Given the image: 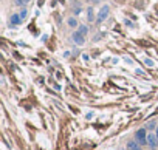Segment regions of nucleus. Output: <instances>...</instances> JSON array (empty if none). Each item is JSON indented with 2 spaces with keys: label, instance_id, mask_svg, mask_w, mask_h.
Here are the masks:
<instances>
[{
  "label": "nucleus",
  "instance_id": "nucleus-1",
  "mask_svg": "<svg viewBox=\"0 0 158 150\" xmlns=\"http://www.w3.org/2000/svg\"><path fill=\"white\" fill-rule=\"evenodd\" d=\"M87 27H79L76 31H75V34H73V40H75V43H78V45H84L85 43V36H87Z\"/></svg>",
  "mask_w": 158,
  "mask_h": 150
},
{
  "label": "nucleus",
  "instance_id": "nucleus-2",
  "mask_svg": "<svg viewBox=\"0 0 158 150\" xmlns=\"http://www.w3.org/2000/svg\"><path fill=\"white\" fill-rule=\"evenodd\" d=\"M135 139H137L141 145H146L147 144V130L146 129H140L137 132V135H135Z\"/></svg>",
  "mask_w": 158,
  "mask_h": 150
},
{
  "label": "nucleus",
  "instance_id": "nucleus-3",
  "mask_svg": "<svg viewBox=\"0 0 158 150\" xmlns=\"http://www.w3.org/2000/svg\"><path fill=\"white\" fill-rule=\"evenodd\" d=\"M147 145H149L152 150H156V147H158L156 133H147Z\"/></svg>",
  "mask_w": 158,
  "mask_h": 150
},
{
  "label": "nucleus",
  "instance_id": "nucleus-4",
  "mask_svg": "<svg viewBox=\"0 0 158 150\" xmlns=\"http://www.w3.org/2000/svg\"><path fill=\"white\" fill-rule=\"evenodd\" d=\"M108 13H110V8L107 6V5H104L102 8H101V11H99V14H98V22H104L107 17H108Z\"/></svg>",
  "mask_w": 158,
  "mask_h": 150
},
{
  "label": "nucleus",
  "instance_id": "nucleus-5",
  "mask_svg": "<svg viewBox=\"0 0 158 150\" xmlns=\"http://www.w3.org/2000/svg\"><path fill=\"white\" fill-rule=\"evenodd\" d=\"M127 148H129V150H143V148H141V144H140L137 139H130V141L127 142Z\"/></svg>",
  "mask_w": 158,
  "mask_h": 150
},
{
  "label": "nucleus",
  "instance_id": "nucleus-6",
  "mask_svg": "<svg viewBox=\"0 0 158 150\" xmlns=\"http://www.w3.org/2000/svg\"><path fill=\"white\" fill-rule=\"evenodd\" d=\"M20 22H22L20 14H13V16L9 17V23H11V25H14V27H16V25H19Z\"/></svg>",
  "mask_w": 158,
  "mask_h": 150
},
{
  "label": "nucleus",
  "instance_id": "nucleus-7",
  "mask_svg": "<svg viewBox=\"0 0 158 150\" xmlns=\"http://www.w3.org/2000/svg\"><path fill=\"white\" fill-rule=\"evenodd\" d=\"M30 0H14V5L16 6H25Z\"/></svg>",
  "mask_w": 158,
  "mask_h": 150
},
{
  "label": "nucleus",
  "instance_id": "nucleus-8",
  "mask_svg": "<svg viewBox=\"0 0 158 150\" xmlns=\"http://www.w3.org/2000/svg\"><path fill=\"white\" fill-rule=\"evenodd\" d=\"M67 23H68V27H78V22H76V19H73V17H70L68 20H67Z\"/></svg>",
  "mask_w": 158,
  "mask_h": 150
},
{
  "label": "nucleus",
  "instance_id": "nucleus-9",
  "mask_svg": "<svg viewBox=\"0 0 158 150\" xmlns=\"http://www.w3.org/2000/svg\"><path fill=\"white\" fill-rule=\"evenodd\" d=\"M158 126H156V124H155V121H150L149 124H147V129L149 130H153V129H156Z\"/></svg>",
  "mask_w": 158,
  "mask_h": 150
},
{
  "label": "nucleus",
  "instance_id": "nucleus-10",
  "mask_svg": "<svg viewBox=\"0 0 158 150\" xmlns=\"http://www.w3.org/2000/svg\"><path fill=\"white\" fill-rule=\"evenodd\" d=\"M19 14H20L22 20H25V19H27V16H28V11H27V9H22V11H20Z\"/></svg>",
  "mask_w": 158,
  "mask_h": 150
},
{
  "label": "nucleus",
  "instance_id": "nucleus-11",
  "mask_svg": "<svg viewBox=\"0 0 158 150\" xmlns=\"http://www.w3.org/2000/svg\"><path fill=\"white\" fill-rule=\"evenodd\" d=\"M87 13H88V19H90V20H95V17H93V9H92V8H88Z\"/></svg>",
  "mask_w": 158,
  "mask_h": 150
},
{
  "label": "nucleus",
  "instance_id": "nucleus-12",
  "mask_svg": "<svg viewBox=\"0 0 158 150\" xmlns=\"http://www.w3.org/2000/svg\"><path fill=\"white\" fill-rule=\"evenodd\" d=\"M124 23L127 25V27H133V22H132V20H129V19H124Z\"/></svg>",
  "mask_w": 158,
  "mask_h": 150
},
{
  "label": "nucleus",
  "instance_id": "nucleus-13",
  "mask_svg": "<svg viewBox=\"0 0 158 150\" xmlns=\"http://www.w3.org/2000/svg\"><path fill=\"white\" fill-rule=\"evenodd\" d=\"M146 65H149V67H153V60H150V59H146Z\"/></svg>",
  "mask_w": 158,
  "mask_h": 150
},
{
  "label": "nucleus",
  "instance_id": "nucleus-14",
  "mask_svg": "<svg viewBox=\"0 0 158 150\" xmlns=\"http://www.w3.org/2000/svg\"><path fill=\"white\" fill-rule=\"evenodd\" d=\"M155 133H156V138H158V127L155 129Z\"/></svg>",
  "mask_w": 158,
  "mask_h": 150
}]
</instances>
